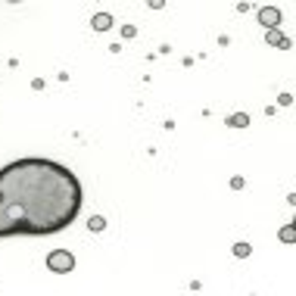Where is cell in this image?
<instances>
[{
  "label": "cell",
  "mask_w": 296,
  "mask_h": 296,
  "mask_svg": "<svg viewBox=\"0 0 296 296\" xmlns=\"http://www.w3.org/2000/svg\"><path fill=\"white\" fill-rule=\"evenodd\" d=\"M277 103H281V106H290V103H293V97H290V94H281V97H277Z\"/></svg>",
  "instance_id": "cell-12"
},
{
  "label": "cell",
  "mask_w": 296,
  "mask_h": 296,
  "mask_svg": "<svg viewBox=\"0 0 296 296\" xmlns=\"http://www.w3.org/2000/svg\"><path fill=\"white\" fill-rule=\"evenodd\" d=\"M47 268L53 274H69L72 268H75V256H72L69 250H53V253H47Z\"/></svg>",
  "instance_id": "cell-2"
},
{
  "label": "cell",
  "mask_w": 296,
  "mask_h": 296,
  "mask_svg": "<svg viewBox=\"0 0 296 296\" xmlns=\"http://www.w3.org/2000/svg\"><path fill=\"white\" fill-rule=\"evenodd\" d=\"M231 187H234V190H243V178H240V175L231 178Z\"/></svg>",
  "instance_id": "cell-11"
},
{
  "label": "cell",
  "mask_w": 296,
  "mask_h": 296,
  "mask_svg": "<svg viewBox=\"0 0 296 296\" xmlns=\"http://www.w3.org/2000/svg\"><path fill=\"white\" fill-rule=\"evenodd\" d=\"M250 253H253V246L246 243V240H240V243H234V256H237V259H246Z\"/></svg>",
  "instance_id": "cell-8"
},
{
  "label": "cell",
  "mask_w": 296,
  "mask_h": 296,
  "mask_svg": "<svg viewBox=\"0 0 296 296\" xmlns=\"http://www.w3.org/2000/svg\"><path fill=\"white\" fill-rule=\"evenodd\" d=\"M87 228H90V231H103V228H106V218H103V215H94V218L87 221Z\"/></svg>",
  "instance_id": "cell-9"
},
{
  "label": "cell",
  "mask_w": 296,
  "mask_h": 296,
  "mask_svg": "<svg viewBox=\"0 0 296 296\" xmlns=\"http://www.w3.org/2000/svg\"><path fill=\"white\" fill-rule=\"evenodd\" d=\"M81 203V181L63 162L16 159L0 169V240L60 234L78 218Z\"/></svg>",
  "instance_id": "cell-1"
},
{
  "label": "cell",
  "mask_w": 296,
  "mask_h": 296,
  "mask_svg": "<svg viewBox=\"0 0 296 296\" xmlns=\"http://www.w3.org/2000/svg\"><path fill=\"white\" fill-rule=\"evenodd\" d=\"M293 225H296V221H293Z\"/></svg>",
  "instance_id": "cell-13"
},
{
  "label": "cell",
  "mask_w": 296,
  "mask_h": 296,
  "mask_svg": "<svg viewBox=\"0 0 296 296\" xmlns=\"http://www.w3.org/2000/svg\"><path fill=\"white\" fill-rule=\"evenodd\" d=\"M90 25H94V31H106V28H113V16H109V13H97L94 19H90Z\"/></svg>",
  "instance_id": "cell-5"
},
{
  "label": "cell",
  "mask_w": 296,
  "mask_h": 296,
  "mask_svg": "<svg viewBox=\"0 0 296 296\" xmlns=\"http://www.w3.org/2000/svg\"><path fill=\"white\" fill-rule=\"evenodd\" d=\"M259 25H262L265 31L281 28V10H277V7H262V10H259Z\"/></svg>",
  "instance_id": "cell-3"
},
{
  "label": "cell",
  "mask_w": 296,
  "mask_h": 296,
  "mask_svg": "<svg viewBox=\"0 0 296 296\" xmlns=\"http://www.w3.org/2000/svg\"><path fill=\"white\" fill-rule=\"evenodd\" d=\"M265 44H268V47H277V50H290V38H284L281 28L265 31Z\"/></svg>",
  "instance_id": "cell-4"
},
{
  "label": "cell",
  "mask_w": 296,
  "mask_h": 296,
  "mask_svg": "<svg viewBox=\"0 0 296 296\" xmlns=\"http://www.w3.org/2000/svg\"><path fill=\"white\" fill-rule=\"evenodd\" d=\"M250 125V113H234L228 116V128H246Z\"/></svg>",
  "instance_id": "cell-7"
},
{
  "label": "cell",
  "mask_w": 296,
  "mask_h": 296,
  "mask_svg": "<svg viewBox=\"0 0 296 296\" xmlns=\"http://www.w3.org/2000/svg\"><path fill=\"white\" fill-rule=\"evenodd\" d=\"M134 34H137L134 25H122V38H134Z\"/></svg>",
  "instance_id": "cell-10"
},
{
  "label": "cell",
  "mask_w": 296,
  "mask_h": 296,
  "mask_svg": "<svg viewBox=\"0 0 296 296\" xmlns=\"http://www.w3.org/2000/svg\"><path fill=\"white\" fill-rule=\"evenodd\" d=\"M277 240H281V243H296V225H284L277 231Z\"/></svg>",
  "instance_id": "cell-6"
}]
</instances>
